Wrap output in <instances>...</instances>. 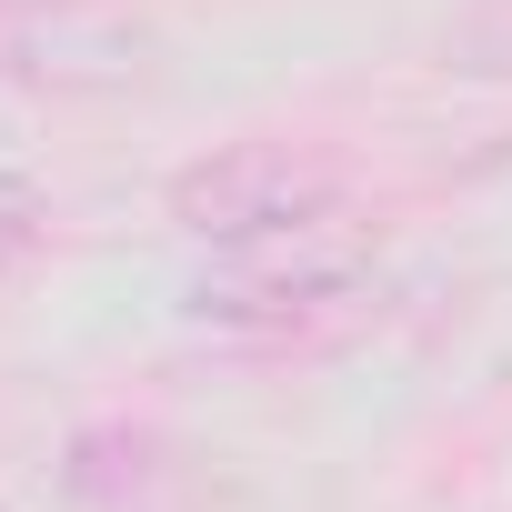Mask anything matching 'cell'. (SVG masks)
<instances>
[{
	"mask_svg": "<svg viewBox=\"0 0 512 512\" xmlns=\"http://www.w3.org/2000/svg\"><path fill=\"white\" fill-rule=\"evenodd\" d=\"M362 302H372V262L332 221H312V231H282V241H251L221 282H201L191 322L221 332V342L282 352V342H322V332L362 322Z\"/></svg>",
	"mask_w": 512,
	"mask_h": 512,
	"instance_id": "cell-1",
	"label": "cell"
},
{
	"mask_svg": "<svg viewBox=\"0 0 512 512\" xmlns=\"http://www.w3.org/2000/svg\"><path fill=\"white\" fill-rule=\"evenodd\" d=\"M342 191H352V171L332 151H302V141H221L211 161L171 171V221L191 241L251 251V241L342 221Z\"/></svg>",
	"mask_w": 512,
	"mask_h": 512,
	"instance_id": "cell-2",
	"label": "cell"
},
{
	"mask_svg": "<svg viewBox=\"0 0 512 512\" xmlns=\"http://www.w3.org/2000/svg\"><path fill=\"white\" fill-rule=\"evenodd\" d=\"M141 31L91 21V11H0V71L11 81H61V91H111L141 71Z\"/></svg>",
	"mask_w": 512,
	"mask_h": 512,
	"instance_id": "cell-3",
	"label": "cell"
},
{
	"mask_svg": "<svg viewBox=\"0 0 512 512\" xmlns=\"http://www.w3.org/2000/svg\"><path fill=\"white\" fill-rule=\"evenodd\" d=\"M452 61L462 71H512V0H472L462 31H452Z\"/></svg>",
	"mask_w": 512,
	"mask_h": 512,
	"instance_id": "cell-4",
	"label": "cell"
},
{
	"mask_svg": "<svg viewBox=\"0 0 512 512\" xmlns=\"http://www.w3.org/2000/svg\"><path fill=\"white\" fill-rule=\"evenodd\" d=\"M31 231H41V191L31 181H0V262H21Z\"/></svg>",
	"mask_w": 512,
	"mask_h": 512,
	"instance_id": "cell-5",
	"label": "cell"
}]
</instances>
